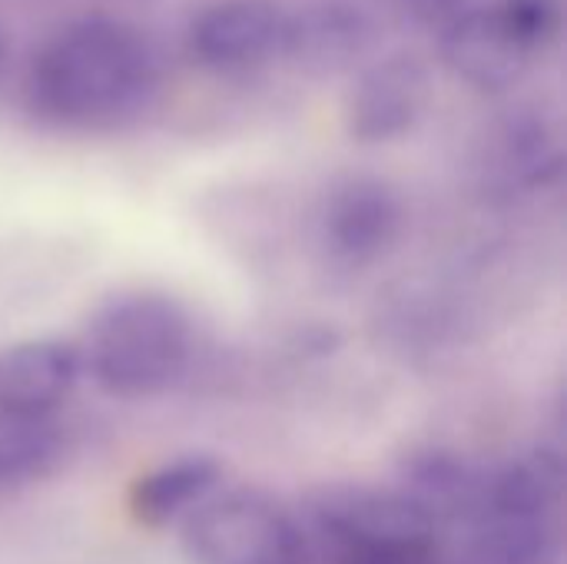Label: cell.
<instances>
[{
    "label": "cell",
    "instance_id": "10",
    "mask_svg": "<svg viewBox=\"0 0 567 564\" xmlns=\"http://www.w3.org/2000/svg\"><path fill=\"white\" fill-rule=\"evenodd\" d=\"M83 376L76 342L40 336L20 339L0 352V412L53 419Z\"/></svg>",
    "mask_w": 567,
    "mask_h": 564
},
{
    "label": "cell",
    "instance_id": "18",
    "mask_svg": "<svg viewBox=\"0 0 567 564\" xmlns=\"http://www.w3.org/2000/svg\"><path fill=\"white\" fill-rule=\"evenodd\" d=\"M3 60H7V33L0 30V66H3Z\"/></svg>",
    "mask_w": 567,
    "mask_h": 564
},
{
    "label": "cell",
    "instance_id": "15",
    "mask_svg": "<svg viewBox=\"0 0 567 564\" xmlns=\"http://www.w3.org/2000/svg\"><path fill=\"white\" fill-rule=\"evenodd\" d=\"M60 459L63 432L53 419L0 412V489L27 485L50 475Z\"/></svg>",
    "mask_w": 567,
    "mask_h": 564
},
{
    "label": "cell",
    "instance_id": "7",
    "mask_svg": "<svg viewBox=\"0 0 567 564\" xmlns=\"http://www.w3.org/2000/svg\"><path fill=\"white\" fill-rule=\"evenodd\" d=\"M432 73L419 53H389L369 63L346 100V133L362 146L409 136L429 110Z\"/></svg>",
    "mask_w": 567,
    "mask_h": 564
},
{
    "label": "cell",
    "instance_id": "3",
    "mask_svg": "<svg viewBox=\"0 0 567 564\" xmlns=\"http://www.w3.org/2000/svg\"><path fill=\"white\" fill-rule=\"evenodd\" d=\"M309 522L332 564L439 562V525L399 489L329 485L312 495Z\"/></svg>",
    "mask_w": 567,
    "mask_h": 564
},
{
    "label": "cell",
    "instance_id": "2",
    "mask_svg": "<svg viewBox=\"0 0 567 564\" xmlns=\"http://www.w3.org/2000/svg\"><path fill=\"white\" fill-rule=\"evenodd\" d=\"M83 372L113 399H153L179 382L193 349L189 312L166 293L110 296L76 342Z\"/></svg>",
    "mask_w": 567,
    "mask_h": 564
},
{
    "label": "cell",
    "instance_id": "17",
    "mask_svg": "<svg viewBox=\"0 0 567 564\" xmlns=\"http://www.w3.org/2000/svg\"><path fill=\"white\" fill-rule=\"evenodd\" d=\"M475 0H389V10L402 23L419 27V30H429L435 37L449 20H455Z\"/></svg>",
    "mask_w": 567,
    "mask_h": 564
},
{
    "label": "cell",
    "instance_id": "6",
    "mask_svg": "<svg viewBox=\"0 0 567 564\" xmlns=\"http://www.w3.org/2000/svg\"><path fill=\"white\" fill-rule=\"evenodd\" d=\"M286 23L289 7L276 0H213L189 17L183 47L213 73H249L282 63Z\"/></svg>",
    "mask_w": 567,
    "mask_h": 564
},
{
    "label": "cell",
    "instance_id": "16",
    "mask_svg": "<svg viewBox=\"0 0 567 564\" xmlns=\"http://www.w3.org/2000/svg\"><path fill=\"white\" fill-rule=\"evenodd\" d=\"M512 37L532 53L542 57L561 33V0H492Z\"/></svg>",
    "mask_w": 567,
    "mask_h": 564
},
{
    "label": "cell",
    "instance_id": "1",
    "mask_svg": "<svg viewBox=\"0 0 567 564\" xmlns=\"http://www.w3.org/2000/svg\"><path fill=\"white\" fill-rule=\"evenodd\" d=\"M159 43L120 17L60 27L30 60L23 96L33 116L63 130H113L140 120L163 93Z\"/></svg>",
    "mask_w": 567,
    "mask_h": 564
},
{
    "label": "cell",
    "instance_id": "12",
    "mask_svg": "<svg viewBox=\"0 0 567 564\" xmlns=\"http://www.w3.org/2000/svg\"><path fill=\"white\" fill-rule=\"evenodd\" d=\"M399 492L409 495L439 529L445 522L465 525L485 499L488 472L472 465L465 455L439 445L412 449L399 462Z\"/></svg>",
    "mask_w": 567,
    "mask_h": 564
},
{
    "label": "cell",
    "instance_id": "8",
    "mask_svg": "<svg viewBox=\"0 0 567 564\" xmlns=\"http://www.w3.org/2000/svg\"><path fill=\"white\" fill-rule=\"evenodd\" d=\"M442 63L478 93H508L515 90L535 57L512 37L492 0H475L439 33Z\"/></svg>",
    "mask_w": 567,
    "mask_h": 564
},
{
    "label": "cell",
    "instance_id": "11",
    "mask_svg": "<svg viewBox=\"0 0 567 564\" xmlns=\"http://www.w3.org/2000/svg\"><path fill=\"white\" fill-rule=\"evenodd\" d=\"M561 163L565 150L555 120L538 110H515L488 133L482 173L502 193H532L558 180Z\"/></svg>",
    "mask_w": 567,
    "mask_h": 564
},
{
    "label": "cell",
    "instance_id": "4",
    "mask_svg": "<svg viewBox=\"0 0 567 564\" xmlns=\"http://www.w3.org/2000/svg\"><path fill=\"white\" fill-rule=\"evenodd\" d=\"M183 552L193 564H306V535L276 499L236 489L183 519Z\"/></svg>",
    "mask_w": 567,
    "mask_h": 564
},
{
    "label": "cell",
    "instance_id": "13",
    "mask_svg": "<svg viewBox=\"0 0 567 564\" xmlns=\"http://www.w3.org/2000/svg\"><path fill=\"white\" fill-rule=\"evenodd\" d=\"M223 465L209 455H183L146 475L130 489V515L143 529H163L183 522L196 505L219 492Z\"/></svg>",
    "mask_w": 567,
    "mask_h": 564
},
{
    "label": "cell",
    "instance_id": "9",
    "mask_svg": "<svg viewBox=\"0 0 567 564\" xmlns=\"http://www.w3.org/2000/svg\"><path fill=\"white\" fill-rule=\"evenodd\" d=\"M382 33V17L359 0H309L289 10L282 63L336 73L362 63Z\"/></svg>",
    "mask_w": 567,
    "mask_h": 564
},
{
    "label": "cell",
    "instance_id": "5",
    "mask_svg": "<svg viewBox=\"0 0 567 564\" xmlns=\"http://www.w3.org/2000/svg\"><path fill=\"white\" fill-rule=\"evenodd\" d=\"M402 196L382 176L355 173L336 180L316 209V243L329 263L365 269L402 236Z\"/></svg>",
    "mask_w": 567,
    "mask_h": 564
},
{
    "label": "cell",
    "instance_id": "14",
    "mask_svg": "<svg viewBox=\"0 0 567 564\" xmlns=\"http://www.w3.org/2000/svg\"><path fill=\"white\" fill-rule=\"evenodd\" d=\"M468 564H555L558 519L482 509L465 522Z\"/></svg>",
    "mask_w": 567,
    "mask_h": 564
}]
</instances>
